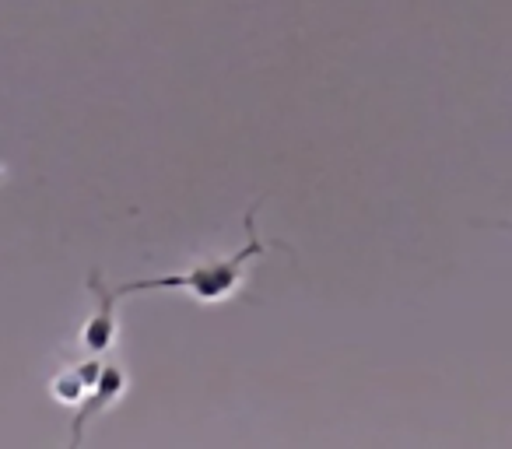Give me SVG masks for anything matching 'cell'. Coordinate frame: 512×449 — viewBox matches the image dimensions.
Masks as SVG:
<instances>
[{
    "label": "cell",
    "mask_w": 512,
    "mask_h": 449,
    "mask_svg": "<svg viewBox=\"0 0 512 449\" xmlns=\"http://www.w3.org/2000/svg\"><path fill=\"white\" fill-rule=\"evenodd\" d=\"M264 197H256L253 204L246 207V218H242V232H246V246L228 257H214V260H200L190 271H176V274H162V278H148V281H130V285H120L116 295H134V292H190L197 302L204 306H221L228 302L246 281V264L256 257H264L267 250H278L281 243H264L256 236V211H260Z\"/></svg>",
    "instance_id": "1"
},
{
    "label": "cell",
    "mask_w": 512,
    "mask_h": 449,
    "mask_svg": "<svg viewBox=\"0 0 512 449\" xmlns=\"http://www.w3.org/2000/svg\"><path fill=\"white\" fill-rule=\"evenodd\" d=\"M127 393V369L116 362L102 365L99 376H95V383L88 386V393L81 397V407L78 414H74V425H71V446H81V435H85L88 421L95 418V414H102L106 407H113L116 400Z\"/></svg>",
    "instance_id": "3"
},
{
    "label": "cell",
    "mask_w": 512,
    "mask_h": 449,
    "mask_svg": "<svg viewBox=\"0 0 512 449\" xmlns=\"http://www.w3.org/2000/svg\"><path fill=\"white\" fill-rule=\"evenodd\" d=\"M99 369H102L99 355H88L85 362L64 365V369H60L57 376L50 379V393H53V400H60V404H81V397H85L88 386L95 383V376H99Z\"/></svg>",
    "instance_id": "4"
},
{
    "label": "cell",
    "mask_w": 512,
    "mask_h": 449,
    "mask_svg": "<svg viewBox=\"0 0 512 449\" xmlns=\"http://www.w3.org/2000/svg\"><path fill=\"white\" fill-rule=\"evenodd\" d=\"M85 288L99 299V306H95V313L88 316L85 327H81V334H78L81 351H85V355H106V351L116 344V334H120V320H116V309H113L116 302H120V295H116V288L102 285L99 271H88Z\"/></svg>",
    "instance_id": "2"
}]
</instances>
